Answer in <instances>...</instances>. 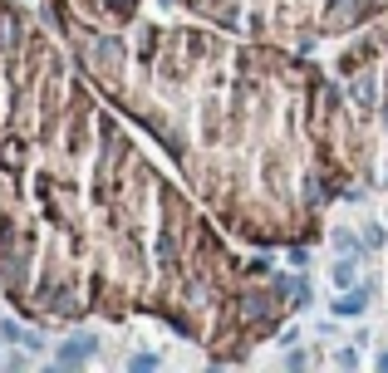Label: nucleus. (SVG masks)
I'll list each match as a JSON object with an SVG mask.
<instances>
[{"label":"nucleus","instance_id":"obj_1","mask_svg":"<svg viewBox=\"0 0 388 373\" xmlns=\"http://www.w3.org/2000/svg\"><path fill=\"white\" fill-rule=\"evenodd\" d=\"M94 349H98V339H94V334H84V339H69V344L59 349V364H79V359H89Z\"/></svg>","mask_w":388,"mask_h":373},{"label":"nucleus","instance_id":"obj_2","mask_svg":"<svg viewBox=\"0 0 388 373\" xmlns=\"http://www.w3.org/2000/svg\"><path fill=\"white\" fill-rule=\"evenodd\" d=\"M364 304H369V290H359V295H339V300H334V314L349 319V314H364Z\"/></svg>","mask_w":388,"mask_h":373},{"label":"nucleus","instance_id":"obj_3","mask_svg":"<svg viewBox=\"0 0 388 373\" xmlns=\"http://www.w3.org/2000/svg\"><path fill=\"white\" fill-rule=\"evenodd\" d=\"M334 285H354V261H339L334 266Z\"/></svg>","mask_w":388,"mask_h":373}]
</instances>
